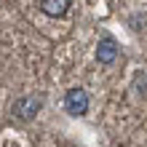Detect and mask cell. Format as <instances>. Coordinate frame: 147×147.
Segmentation results:
<instances>
[{"label": "cell", "mask_w": 147, "mask_h": 147, "mask_svg": "<svg viewBox=\"0 0 147 147\" xmlns=\"http://www.w3.org/2000/svg\"><path fill=\"white\" fill-rule=\"evenodd\" d=\"M88 105H91V99H88V94L83 88H70L64 94V107H67L70 115H86Z\"/></svg>", "instance_id": "6da1fadb"}, {"label": "cell", "mask_w": 147, "mask_h": 147, "mask_svg": "<svg viewBox=\"0 0 147 147\" xmlns=\"http://www.w3.org/2000/svg\"><path fill=\"white\" fill-rule=\"evenodd\" d=\"M40 107H43V99L40 96H19L13 102V115L19 118V120H30V118H35L38 112H40Z\"/></svg>", "instance_id": "7a4b0ae2"}, {"label": "cell", "mask_w": 147, "mask_h": 147, "mask_svg": "<svg viewBox=\"0 0 147 147\" xmlns=\"http://www.w3.org/2000/svg\"><path fill=\"white\" fill-rule=\"evenodd\" d=\"M118 43H115V38H110V35H105V38H99V43H96V59H99V64H112L118 59Z\"/></svg>", "instance_id": "3957f363"}, {"label": "cell", "mask_w": 147, "mask_h": 147, "mask_svg": "<svg viewBox=\"0 0 147 147\" xmlns=\"http://www.w3.org/2000/svg\"><path fill=\"white\" fill-rule=\"evenodd\" d=\"M40 8H43V13H48V16H54V19H59V16L67 13L70 0H40Z\"/></svg>", "instance_id": "277c9868"}]
</instances>
